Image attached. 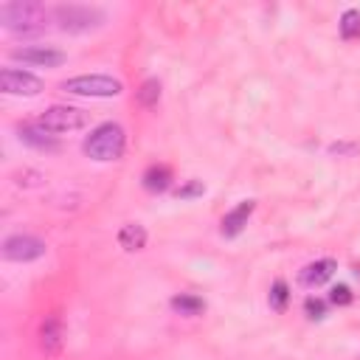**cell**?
Listing matches in <instances>:
<instances>
[{
    "label": "cell",
    "mask_w": 360,
    "mask_h": 360,
    "mask_svg": "<svg viewBox=\"0 0 360 360\" xmlns=\"http://www.w3.org/2000/svg\"><path fill=\"white\" fill-rule=\"evenodd\" d=\"M124 146H127V132L121 124L115 121H104L98 124L82 143L84 155L98 160V163H110V160H118L124 155Z\"/></svg>",
    "instance_id": "cell-1"
},
{
    "label": "cell",
    "mask_w": 360,
    "mask_h": 360,
    "mask_svg": "<svg viewBox=\"0 0 360 360\" xmlns=\"http://www.w3.org/2000/svg\"><path fill=\"white\" fill-rule=\"evenodd\" d=\"M0 22L14 34H37L48 22V11L39 3L22 0V3H3L0 6Z\"/></svg>",
    "instance_id": "cell-2"
},
{
    "label": "cell",
    "mask_w": 360,
    "mask_h": 360,
    "mask_svg": "<svg viewBox=\"0 0 360 360\" xmlns=\"http://www.w3.org/2000/svg\"><path fill=\"white\" fill-rule=\"evenodd\" d=\"M59 87L68 96H82V98H112V96H121L124 90L121 79L107 73H82V76L65 79Z\"/></svg>",
    "instance_id": "cell-3"
},
{
    "label": "cell",
    "mask_w": 360,
    "mask_h": 360,
    "mask_svg": "<svg viewBox=\"0 0 360 360\" xmlns=\"http://www.w3.org/2000/svg\"><path fill=\"white\" fill-rule=\"evenodd\" d=\"M53 20H56L59 28L68 31V34H84V31L98 28V25L107 20V14H104L98 6L68 3V6H56V8H53Z\"/></svg>",
    "instance_id": "cell-4"
},
{
    "label": "cell",
    "mask_w": 360,
    "mask_h": 360,
    "mask_svg": "<svg viewBox=\"0 0 360 360\" xmlns=\"http://www.w3.org/2000/svg\"><path fill=\"white\" fill-rule=\"evenodd\" d=\"M37 124L42 129H48L51 135H59V132H73V129H82L87 124V112L79 110V107H70V104H53L48 107Z\"/></svg>",
    "instance_id": "cell-5"
},
{
    "label": "cell",
    "mask_w": 360,
    "mask_h": 360,
    "mask_svg": "<svg viewBox=\"0 0 360 360\" xmlns=\"http://www.w3.org/2000/svg\"><path fill=\"white\" fill-rule=\"evenodd\" d=\"M45 250H48L45 242L31 233H14L3 242V259L8 262H34V259H42Z\"/></svg>",
    "instance_id": "cell-6"
},
{
    "label": "cell",
    "mask_w": 360,
    "mask_h": 360,
    "mask_svg": "<svg viewBox=\"0 0 360 360\" xmlns=\"http://www.w3.org/2000/svg\"><path fill=\"white\" fill-rule=\"evenodd\" d=\"M14 62H22V65H37V68H59L68 56L65 51L53 48V45H22V48H11L8 53Z\"/></svg>",
    "instance_id": "cell-7"
},
{
    "label": "cell",
    "mask_w": 360,
    "mask_h": 360,
    "mask_svg": "<svg viewBox=\"0 0 360 360\" xmlns=\"http://www.w3.org/2000/svg\"><path fill=\"white\" fill-rule=\"evenodd\" d=\"M0 87L3 93L8 96H39L42 93V79L28 73V70H20V68H3L0 70Z\"/></svg>",
    "instance_id": "cell-8"
},
{
    "label": "cell",
    "mask_w": 360,
    "mask_h": 360,
    "mask_svg": "<svg viewBox=\"0 0 360 360\" xmlns=\"http://www.w3.org/2000/svg\"><path fill=\"white\" fill-rule=\"evenodd\" d=\"M253 211H256V200H242L236 208H231V211L222 217V222H219V233H222L225 239L239 236V233L245 231V225H248V219H250Z\"/></svg>",
    "instance_id": "cell-9"
},
{
    "label": "cell",
    "mask_w": 360,
    "mask_h": 360,
    "mask_svg": "<svg viewBox=\"0 0 360 360\" xmlns=\"http://www.w3.org/2000/svg\"><path fill=\"white\" fill-rule=\"evenodd\" d=\"M335 270H338V262L335 259H315V262H309V264L301 267L298 281L304 287H321V284H326L335 276Z\"/></svg>",
    "instance_id": "cell-10"
},
{
    "label": "cell",
    "mask_w": 360,
    "mask_h": 360,
    "mask_svg": "<svg viewBox=\"0 0 360 360\" xmlns=\"http://www.w3.org/2000/svg\"><path fill=\"white\" fill-rule=\"evenodd\" d=\"M17 135L22 143L34 146V149H45V152H56L59 149V141L56 135H51L48 129H42L39 124H20L17 127Z\"/></svg>",
    "instance_id": "cell-11"
},
{
    "label": "cell",
    "mask_w": 360,
    "mask_h": 360,
    "mask_svg": "<svg viewBox=\"0 0 360 360\" xmlns=\"http://www.w3.org/2000/svg\"><path fill=\"white\" fill-rule=\"evenodd\" d=\"M62 335H65V329H62V321L56 315L42 321V326H39V346H42V352L48 357H56L62 352Z\"/></svg>",
    "instance_id": "cell-12"
},
{
    "label": "cell",
    "mask_w": 360,
    "mask_h": 360,
    "mask_svg": "<svg viewBox=\"0 0 360 360\" xmlns=\"http://www.w3.org/2000/svg\"><path fill=\"white\" fill-rule=\"evenodd\" d=\"M143 188L146 191H152V194H160V191H166L169 186H172V169L166 166V163H152L146 172H143Z\"/></svg>",
    "instance_id": "cell-13"
},
{
    "label": "cell",
    "mask_w": 360,
    "mask_h": 360,
    "mask_svg": "<svg viewBox=\"0 0 360 360\" xmlns=\"http://www.w3.org/2000/svg\"><path fill=\"white\" fill-rule=\"evenodd\" d=\"M118 245H121L124 250H129V253L143 250V248H146V228L138 225V222L121 225V231H118Z\"/></svg>",
    "instance_id": "cell-14"
},
{
    "label": "cell",
    "mask_w": 360,
    "mask_h": 360,
    "mask_svg": "<svg viewBox=\"0 0 360 360\" xmlns=\"http://www.w3.org/2000/svg\"><path fill=\"white\" fill-rule=\"evenodd\" d=\"M169 307L177 312V315H186V318H197L205 312V301L200 295H191V292H180L169 301Z\"/></svg>",
    "instance_id": "cell-15"
},
{
    "label": "cell",
    "mask_w": 360,
    "mask_h": 360,
    "mask_svg": "<svg viewBox=\"0 0 360 360\" xmlns=\"http://www.w3.org/2000/svg\"><path fill=\"white\" fill-rule=\"evenodd\" d=\"M338 28H340V37H343L346 42L360 39V8H346V11L340 14Z\"/></svg>",
    "instance_id": "cell-16"
},
{
    "label": "cell",
    "mask_w": 360,
    "mask_h": 360,
    "mask_svg": "<svg viewBox=\"0 0 360 360\" xmlns=\"http://www.w3.org/2000/svg\"><path fill=\"white\" fill-rule=\"evenodd\" d=\"M267 301H270V307H273L276 312H284V307H287V301H290V290H287V284H284L281 278H276V281H273Z\"/></svg>",
    "instance_id": "cell-17"
},
{
    "label": "cell",
    "mask_w": 360,
    "mask_h": 360,
    "mask_svg": "<svg viewBox=\"0 0 360 360\" xmlns=\"http://www.w3.org/2000/svg\"><path fill=\"white\" fill-rule=\"evenodd\" d=\"M158 98H160V82H158V79H146V82L141 84V90H138V101H141L143 107H155Z\"/></svg>",
    "instance_id": "cell-18"
},
{
    "label": "cell",
    "mask_w": 360,
    "mask_h": 360,
    "mask_svg": "<svg viewBox=\"0 0 360 360\" xmlns=\"http://www.w3.org/2000/svg\"><path fill=\"white\" fill-rule=\"evenodd\" d=\"M304 312H307L309 321H323V318H326V301L318 298V295H309V298L304 301Z\"/></svg>",
    "instance_id": "cell-19"
},
{
    "label": "cell",
    "mask_w": 360,
    "mask_h": 360,
    "mask_svg": "<svg viewBox=\"0 0 360 360\" xmlns=\"http://www.w3.org/2000/svg\"><path fill=\"white\" fill-rule=\"evenodd\" d=\"M202 194H205L202 180H186V183L174 191V197H177V200H194V197H202Z\"/></svg>",
    "instance_id": "cell-20"
},
{
    "label": "cell",
    "mask_w": 360,
    "mask_h": 360,
    "mask_svg": "<svg viewBox=\"0 0 360 360\" xmlns=\"http://www.w3.org/2000/svg\"><path fill=\"white\" fill-rule=\"evenodd\" d=\"M352 298H354V292L349 290V284H335L329 290V304H335V307H349Z\"/></svg>",
    "instance_id": "cell-21"
},
{
    "label": "cell",
    "mask_w": 360,
    "mask_h": 360,
    "mask_svg": "<svg viewBox=\"0 0 360 360\" xmlns=\"http://www.w3.org/2000/svg\"><path fill=\"white\" fill-rule=\"evenodd\" d=\"M354 152H360L357 143H332L329 146V155H354Z\"/></svg>",
    "instance_id": "cell-22"
}]
</instances>
